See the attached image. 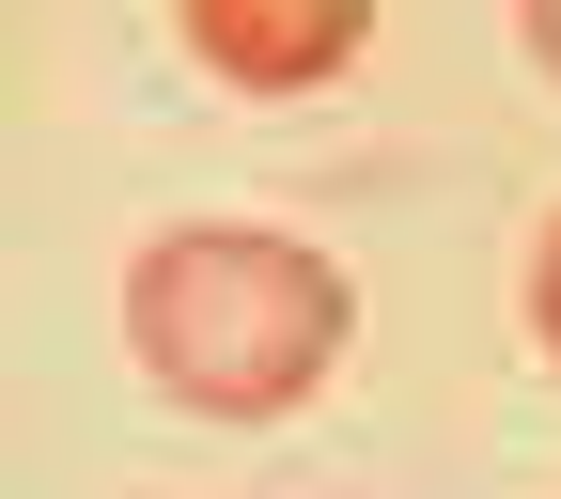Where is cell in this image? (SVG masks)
<instances>
[{"label": "cell", "mask_w": 561, "mask_h": 499, "mask_svg": "<svg viewBox=\"0 0 561 499\" xmlns=\"http://www.w3.org/2000/svg\"><path fill=\"white\" fill-rule=\"evenodd\" d=\"M530 343H546V360H561V219L530 235Z\"/></svg>", "instance_id": "3957f363"}, {"label": "cell", "mask_w": 561, "mask_h": 499, "mask_svg": "<svg viewBox=\"0 0 561 499\" xmlns=\"http://www.w3.org/2000/svg\"><path fill=\"white\" fill-rule=\"evenodd\" d=\"M172 32L219 94H328L375 47V0H172Z\"/></svg>", "instance_id": "7a4b0ae2"}, {"label": "cell", "mask_w": 561, "mask_h": 499, "mask_svg": "<svg viewBox=\"0 0 561 499\" xmlns=\"http://www.w3.org/2000/svg\"><path fill=\"white\" fill-rule=\"evenodd\" d=\"M515 32H530V63L561 79V0H515Z\"/></svg>", "instance_id": "277c9868"}, {"label": "cell", "mask_w": 561, "mask_h": 499, "mask_svg": "<svg viewBox=\"0 0 561 499\" xmlns=\"http://www.w3.org/2000/svg\"><path fill=\"white\" fill-rule=\"evenodd\" d=\"M359 297L312 235H265V219H172L157 250L125 265V360L157 375L187 421H280L312 406Z\"/></svg>", "instance_id": "6da1fadb"}]
</instances>
